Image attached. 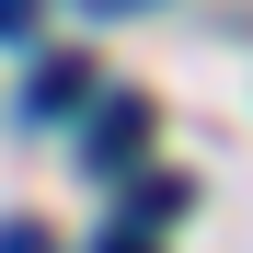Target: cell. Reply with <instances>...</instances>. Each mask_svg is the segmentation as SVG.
Instances as JSON below:
<instances>
[{"mask_svg":"<svg viewBox=\"0 0 253 253\" xmlns=\"http://www.w3.org/2000/svg\"><path fill=\"white\" fill-rule=\"evenodd\" d=\"M138 150H150V104L138 92H115L92 126H81V161H92V173H138Z\"/></svg>","mask_w":253,"mask_h":253,"instance_id":"6da1fadb","label":"cell"},{"mask_svg":"<svg viewBox=\"0 0 253 253\" xmlns=\"http://www.w3.org/2000/svg\"><path fill=\"white\" fill-rule=\"evenodd\" d=\"M81 92H92V58H46V69L23 81V126H46V115H69Z\"/></svg>","mask_w":253,"mask_h":253,"instance_id":"7a4b0ae2","label":"cell"},{"mask_svg":"<svg viewBox=\"0 0 253 253\" xmlns=\"http://www.w3.org/2000/svg\"><path fill=\"white\" fill-rule=\"evenodd\" d=\"M184 207H196V196H184L173 173H138V184H126V230H138V242H150V230H173V219H184Z\"/></svg>","mask_w":253,"mask_h":253,"instance_id":"3957f363","label":"cell"},{"mask_svg":"<svg viewBox=\"0 0 253 253\" xmlns=\"http://www.w3.org/2000/svg\"><path fill=\"white\" fill-rule=\"evenodd\" d=\"M0 46H35V0H0Z\"/></svg>","mask_w":253,"mask_h":253,"instance_id":"277c9868","label":"cell"},{"mask_svg":"<svg viewBox=\"0 0 253 253\" xmlns=\"http://www.w3.org/2000/svg\"><path fill=\"white\" fill-rule=\"evenodd\" d=\"M0 253H58V242L35 230V219H12V230H0Z\"/></svg>","mask_w":253,"mask_h":253,"instance_id":"5b68a950","label":"cell"},{"mask_svg":"<svg viewBox=\"0 0 253 253\" xmlns=\"http://www.w3.org/2000/svg\"><path fill=\"white\" fill-rule=\"evenodd\" d=\"M92 253H150V242H138V230H104V242H92Z\"/></svg>","mask_w":253,"mask_h":253,"instance_id":"8992f818","label":"cell"},{"mask_svg":"<svg viewBox=\"0 0 253 253\" xmlns=\"http://www.w3.org/2000/svg\"><path fill=\"white\" fill-rule=\"evenodd\" d=\"M81 12H92V23H104V12H150V0H81Z\"/></svg>","mask_w":253,"mask_h":253,"instance_id":"52a82bcc","label":"cell"}]
</instances>
